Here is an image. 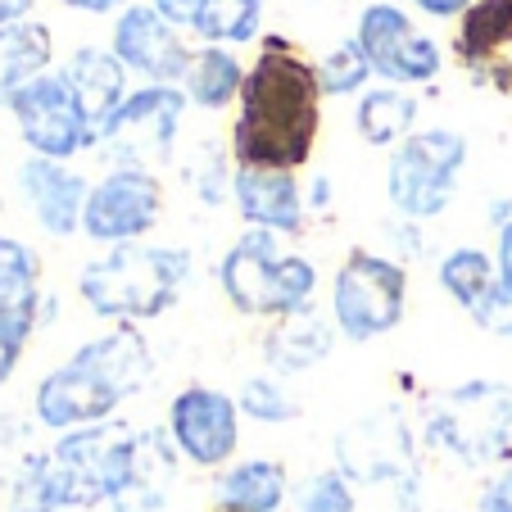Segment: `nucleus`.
<instances>
[{"label":"nucleus","mask_w":512,"mask_h":512,"mask_svg":"<svg viewBox=\"0 0 512 512\" xmlns=\"http://www.w3.org/2000/svg\"><path fill=\"white\" fill-rule=\"evenodd\" d=\"M236 105H241L232 123L236 168L295 173L309 164L322 127V87L318 64H309L300 46H290L286 37H263Z\"/></svg>","instance_id":"nucleus-1"},{"label":"nucleus","mask_w":512,"mask_h":512,"mask_svg":"<svg viewBox=\"0 0 512 512\" xmlns=\"http://www.w3.org/2000/svg\"><path fill=\"white\" fill-rule=\"evenodd\" d=\"M150 372H155V358H150L145 336L132 322H118L105 336L78 345L59 368H50L37 381L32 417L55 435L100 426L118 413L123 399H132L150 381Z\"/></svg>","instance_id":"nucleus-2"},{"label":"nucleus","mask_w":512,"mask_h":512,"mask_svg":"<svg viewBox=\"0 0 512 512\" xmlns=\"http://www.w3.org/2000/svg\"><path fill=\"white\" fill-rule=\"evenodd\" d=\"M191 281V254L177 245H114L78 272V295L105 322H150L182 300Z\"/></svg>","instance_id":"nucleus-3"},{"label":"nucleus","mask_w":512,"mask_h":512,"mask_svg":"<svg viewBox=\"0 0 512 512\" xmlns=\"http://www.w3.org/2000/svg\"><path fill=\"white\" fill-rule=\"evenodd\" d=\"M218 286H223L227 304L245 318H295V313L313 309V290H318V268L304 254H281L272 232L236 236V245L218 263Z\"/></svg>","instance_id":"nucleus-4"},{"label":"nucleus","mask_w":512,"mask_h":512,"mask_svg":"<svg viewBox=\"0 0 512 512\" xmlns=\"http://www.w3.org/2000/svg\"><path fill=\"white\" fill-rule=\"evenodd\" d=\"M426 435L463 467L499 463L512 440V390L503 381H463L426 408Z\"/></svg>","instance_id":"nucleus-5"},{"label":"nucleus","mask_w":512,"mask_h":512,"mask_svg":"<svg viewBox=\"0 0 512 512\" xmlns=\"http://www.w3.org/2000/svg\"><path fill=\"white\" fill-rule=\"evenodd\" d=\"M467 168V136L454 127H426L395 145L386 164V195L399 218L431 223L449 209Z\"/></svg>","instance_id":"nucleus-6"},{"label":"nucleus","mask_w":512,"mask_h":512,"mask_svg":"<svg viewBox=\"0 0 512 512\" xmlns=\"http://www.w3.org/2000/svg\"><path fill=\"white\" fill-rule=\"evenodd\" d=\"M408 309V268L372 250H349L331 281V322L345 340L368 345L404 322Z\"/></svg>","instance_id":"nucleus-7"},{"label":"nucleus","mask_w":512,"mask_h":512,"mask_svg":"<svg viewBox=\"0 0 512 512\" xmlns=\"http://www.w3.org/2000/svg\"><path fill=\"white\" fill-rule=\"evenodd\" d=\"M186 105L191 100L182 87H141L96 132V145L114 159V168H145L150 173L155 164L173 159Z\"/></svg>","instance_id":"nucleus-8"},{"label":"nucleus","mask_w":512,"mask_h":512,"mask_svg":"<svg viewBox=\"0 0 512 512\" xmlns=\"http://www.w3.org/2000/svg\"><path fill=\"white\" fill-rule=\"evenodd\" d=\"M164 213V186L145 168H109L87 195L82 209V236L96 245H132L155 232Z\"/></svg>","instance_id":"nucleus-9"},{"label":"nucleus","mask_w":512,"mask_h":512,"mask_svg":"<svg viewBox=\"0 0 512 512\" xmlns=\"http://www.w3.org/2000/svg\"><path fill=\"white\" fill-rule=\"evenodd\" d=\"M168 440L191 467L223 472L241 445V408L213 386H182L168 404Z\"/></svg>","instance_id":"nucleus-10"},{"label":"nucleus","mask_w":512,"mask_h":512,"mask_svg":"<svg viewBox=\"0 0 512 512\" xmlns=\"http://www.w3.org/2000/svg\"><path fill=\"white\" fill-rule=\"evenodd\" d=\"M14 123H19V136L32 155L41 159H73L78 150L96 145V127L82 114L78 96L68 91L64 73H46L32 87H23L10 105Z\"/></svg>","instance_id":"nucleus-11"},{"label":"nucleus","mask_w":512,"mask_h":512,"mask_svg":"<svg viewBox=\"0 0 512 512\" xmlns=\"http://www.w3.org/2000/svg\"><path fill=\"white\" fill-rule=\"evenodd\" d=\"M354 41L368 55L372 73L395 82V87H417V82H431L440 73V46L426 32H417V23L390 0H377L358 14Z\"/></svg>","instance_id":"nucleus-12"},{"label":"nucleus","mask_w":512,"mask_h":512,"mask_svg":"<svg viewBox=\"0 0 512 512\" xmlns=\"http://www.w3.org/2000/svg\"><path fill=\"white\" fill-rule=\"evenodd\" d=\"M109 55H114L127 73L145 78L150 87H177V82H186V73H191L195 50L182 41V32L159 19L155 5H127L114 19Z\"/></svg>","instance_id":"nucleus-13"},{"label":"nucleus","mask_w":512,"mask_h":512,"mask_svg":"<svg viewBox=\"0 0 512 512\" xmlns=\"http://www.w3.org/2000/svg\"><path fill=\"white\" fill-rule=\"evenodd\" d=\"M19 195L41 232L55 236V241H68L73 232H82V209H87L91 182L78 168L59 164V159L32 155L19 164Z\"/></svg>","instance_id":"nucleus-14"},{"label":"nucleus","mask_w":512,"mask_h":512,"mask_svg":"<svg viewBox=\"0 0 512 512\" xmlns=\"http://www.w3.org/2000/svg\"><path fill=\"white\" fill-rule=\"evenodd\" d=\"M340 472L345 481H363V485H377V481H399V476L413 467V445H408V431L404 422H395L390 413L368 417V422L349 426L340 435Z\"/></svg>","instance_id":"nucleus-15"},{"label":"nucleus","mask_w":512,"mask_h":512,"mask_svg":"<svg viewBox=\"0 0 512 512\" xmlns=\"http://www.w3.org/2000/svg\"><path fill=\"white\" fill-rule=\"evenodd\" d=\"M232 200L241 218L259 232L272 236H295L304 227V191L295 173H277V168H236L232 173Z\"/></svg>","instance_id":"nucleus-16"},{"label":"nucleus","mask_w":512,"mask_h":512,"mask_svg":"<svg viewBox=\"0 0 512 512\" xmlns=\"http://www.w3.org/2000/svg\"><path fill=\"white\" fill-rule=\"evenodd\" d=\"M59 73H64L68 91L78 96L82 114L91 118V127H96V132L118 114V109H123V100L132 96V91H127V68L118 64L109 50H100V46L73 50V55H68V64L59 68Z\"/></svg>","instance_id":"nucleus-17"},{"label":"nucleus","mask_w":512,"mask_h":512,"mask_svg":"<svg viewBox=\"0 0 512 512\" xmlns=\"http://www.w3.org/2000/svg\"><path fill=\"white\" fill-rule=\"evenodd\" d=\"M290 494V472L277 458H245L218 472L209 512H281Z\"/></svg>","instance_id":"nucleus-18"},{"label":"nucleus","mask_w":512,"mask_h":512,"mask_svg":"<svg viewBox=\"0 0 512 512\" xmlns=\"http://www.w3.org/2000/svg\"><path fill=\"white\" fill-rule=\"evenodd\" d=\"M55 64V32L41 19L0 28V109H10L23 87L46 78Z\"/></svg>","instance_id":"nucleus-19"},{"label":"nucleus","mask_w":512,"mask_h":512,"mask_svg":"<svg viewBox=\"0 0 512 512\" xmlns=\"http://www.w3.org/2000/svg\"><path fill=\"white\" fill-rule=\"evenodd\" d=\"M331 345H336V322H327L318 309H304L295 318H281L268 331L263 358L272 363L277 377H286V372H304L313 363H322L331 354Z\"/></svg>","instance_id":"nucleus-20"},{"label":"nucleus","mask_w":512,"mask_h":512,"mask_svg":"<svg viewBox=\"0 0 512 512\" xmlns=\"http://www.w3.org/2000/svg\"><path fill=\"white\" fill-rule=\"evenodd\" d=\"M245 73H250V68H241V59L227 46H200L191 59V73H186L182 91H186V100L200 109H227L241 100Z\"/></svg>","instance_id":"nucleus-21"},{"label":"nucleus","mask_w":512,"mask_h":512,"mask_svg":"<svg viewBox=\"0 0 512 512\" xmlns=\"http://www.w3.org/2000/svg\"><path fill=\"white\" fill-rule=\"evenodd\" d=\"M435 277H440L449 300L476 318V313L490 304L494 290H499V263L485 250H476V245H458V250H449L445 259H440Z\"/></svg>","instance_id":"nucleus-22"},{"label":"nucleus","mask_w":512,"mask_h":512,"mask_svg":"<svg viewBox=\"0 0 512 512\" xmlns=\"http://www.w3.org/2000/svg\"><path fill=\"white\" fill-rule=\"evenodd\" d=\"M417 123V96L408 87H381V91H363L358 100L354 127L368 145H399L413 136Z\"/></svg>","instance_id":"nucleus-23"},{"label":"nucleus","mask_w":512,"mask_h":512,"mask_svg":"<svg viewBox=\"0 0 512 512\" xmlns=\"http://www.w3.org/2000/svg\"><path fill=\"white\" fill-rule=\"evenodd\" d=\"M512 46V0H476L463 14L458 28V50L467 64H485L499 50Z\"/></svg>","instance_id":"nucleus-24"},{"label":"nucleus","mask_w":512,"mask_h":512,"mask_svg":"<svg viewBox=\"0 0 512 512\" xmlns=\"http://www.w3.org/2000/svg\"><path fill=\"white\" fill-rule=\"evenodd\" d=\"M263 5L268 0H200L195 32L204 37V46H245L259 37Z\"/></svg>","instance_id":"nucleus-25"},{"label":"nucleus","mask_w":512,"mask_h":512,"mask_svg":"<svg viewBox=\"0 0 512 512\" xmlns=\"http://www.w3.org/2000/svg\"><path fill=\"white\" fill-rule=\"evenodd\" d=\"M41 300V259L28 241L0 236V309Z\"/></svg>","instance_id":"nucleus-26"},{"label":"nucleus","mask_w":512,"mask_h":512,"mask_svg":"<svg viewBox=\"0 0 512 512\" xmlns=\"http://www.w3.org/2000/svg\"><path fill=\"white\" fill-rule=\"evenodd\" d=\"M236 408L241 417L259 426H281V422H295L300 417V399L290 395L277 377H245L241 395H236Z\"/></svg>","instance_id":"nucleus-27"},{"label":"nucleus","mask_w":512,"mask_h":512,"mask_svg":"<svg viewBox=\"0 0 512 512\" xmlns=\"http://www.w3.org/2000/svg\"><path fill=\"white\" fill-rule=\"evenodd\" d=\"M46 322V295L32 304H10L0 309V386L14 377V368L23 363V349H28L32 331Z\"/></svg>","instance_id":"nucleus-28"},{"label":"nucleus","mask_w":512,"mask_h":512,"mask_svg":"<svg viewBox=\"0 0 512 512\" xmlns=\"http://www.w3.org/2000/svg\"><path fill=\"white\" fill-rule=\"evenodd\" d=\"M368 78H372V64H368V55L358 50V41H340L318 64L322 96H354V91L368 87Z\"/></svg>","instance_id":"nucleus-29"},{"label":"nucleus","mask_w":512,"mask_h":512,"mask_svg":"<svg viewBox=\"0 0 512 512\" xmlns=\"http://www.w3.org/2000/svg\"><path fill=\"white\" fill-rule=\"evenodd\" d=\"M295 512H358L354 485L345 481V472H340V467H331V472H318L300 490V503H295Z\"/></svg>","instance_id":"nucleus-30"},{"label":"nucleus","mask_w":512,"mask_h":512,"mask_svg":"<svg viewBox=\"0 0 512 512\" xmlns=\"http://www.w3.org/2000/svg\"><path fill=\"white\" fill-rule=\"evenodd\" d=\"M476 322H481L485 331H494V336H503V340H512V295L508 290H494L490 295V304H485L481 313H476Z\"/></svg>","instance_id":"nucleus-31"},{"label":"nucleus","mask_w":512,"mask_h":512,"mask_svg":"<svg viewBox=\"0 0 512 512\" xmlns=\"http://www.w3.org/2000/svg\"><path fill=\"white\" fill-rule=\"evenodd\" d=\"M481 512H512V463L485 481L481 490Z\"/></svg>","instance_id":"nucleus-32"},{"label":"nucleus","mask_w":512,"mask_h":512,"mask_svg":"<svg viewBox=\"0 0 512 512\" xmlns=\"http://www.w3.org/2000/svg\"><path fill=\"white\" fill-rule=\"evenodd\" d=\"M155 10L177 32H195V23H200V0H155Z\"/></svg>","instance_id":"nucleus-33"},{"label":"nucleus","mask_w":512,"mask_h":512,"mask_svg":"<svg viewBox=\"0 0 512 512\" xmlns=\"http://www.w3.org/2000/svg\"><path fill=\"white\" fill-rule=\"evenodd\" d=\"M408 5H417V10L431 14V19H463L476 0H408Z\"/></svg>","instance_id":"nucleus-34"},{"label":"nucleus","mask_w":512,"mask_h":512,"mask_svg":"<svg viewBox=\"0 0 512 512\" xmlns=\"http://www.w3.org/2000/svg\"><path fill=\"white\" fill-rule=\"evenodd\" d=\"M59 5L78 14H114V10H123L127 0H59Z\"/></svg>","instance_id":"nucleus-35"},{"label":"nucleus","mask_w":512,"mask_h":512,"mask_svg":"<svg viewBox=\"0 0 512 512\" xmlns=\"http://www.w3.org/2000/svg\"><path fill=\"white\" fill-rule=\"evenodd\" d=\"M37 0H0V28H10V23H23L32 14Z\"/></svg>","instance_id":"nucleus-36"},{"label":"nucleus","mask_w":512,"mask_h":512,"mask_svg":"<svg viewBox=\"0 0 512 512\" xmlns=\"http://www.w3.org/2000/svg\"><path fill=\"white\" fill-rule=\"evenodd\" d=\"M494 263H499V277L512 272V223L499 227V250H494Z\"/></svg>","instance_id":"nucleus-37"},{"label":"nucleus","mask_w":512,"mask_h":512,"mask_svg":"<svg viewBox=\"0 0 512 512\" xmlns=\"http://www.w3.org/2000/svg\"><path fill=\"white\" fill-rule=\"evenodd\" d=\"M327 200H331V182H327V177H318V182H313L309 204H327Z\"/></svg>","instance_id":"nucleus-38"},{"label":"nucleus","mask_w":512,"mask_h":512,"mask_svg":"<svg viewBox=\"0 0 512 512\" xmlns=\"http://www.w3.org/2000/svg\"><path fill=\"white\" fill-rule=\"evenodd\" d=\"M499 286H503V290H508V295H512V272H503V277H499Z\"/></svg>","instance_id":"nucleus-39"},{"label":"nucleus","mask_w":512,"mask_h":512,"mask_svg":"<svg viewBox=\"0 0 512 512\" xmlns=\"http://www.w3.org/2000/svg\"><path fill=\"white\" fill-rule=\"evenodd\" d=\"M0 209H5V200H0Z\"/></svg>","instance_id":"nucleus-40"}]
</instances>
